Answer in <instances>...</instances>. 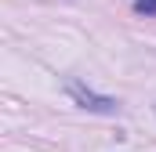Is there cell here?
<instances>
[{
    "label": "cell",
    "instance_id": "cell-1",
    "mask_svg": "<svg viewBox=\"0 0 156 152\" xmlns=\"http://www.w3.org/2000/svg\"><path fill=\"white\" fill-rule=\"evenodd\" d=\"M69 91H73V94H76L80 102H83V105H87V102H91V109H102V112H109V109H116V102H98V98H94V94H87V91H80L76 83H73V87H69Z\"/></svg>",
    "mask_w": 156,
    "mask_h": 152
},
{
    "label": "cell",
    "instance_id": "cell-2",
    "mask_svg": "<svg viewBox=\"0 0 156 152\" xmlns=\"http://www.w3.org/2000/svg\"><path fill=\"white\" fill-rule=\"evenodd\" d=\"M134 7L142 15H156V0H134Z\"/></svg>",
    "mask_w": 156,
    "mask_h": 152
}]
</instances>
